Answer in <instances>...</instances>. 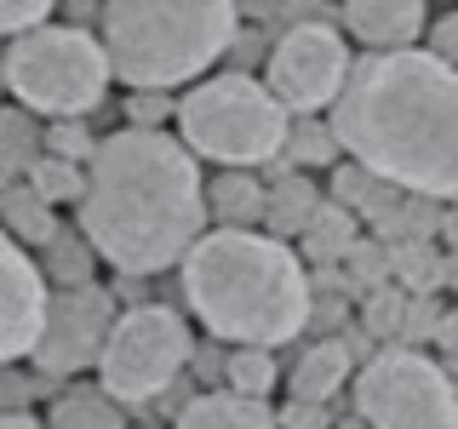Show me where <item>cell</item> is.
I'll use <instances>...</instances> for the list:
<instances>
[{"label":"cell","instance_id":"6da1fadb","mask_svg":"<svg viewBox=\"0 0 458 429\" xmlns=\"http://www.w3.org/2000/svg\"><path fill=\"white\" fill-rule=\"evenodd\" d=\"M327 132L372 183L447 206L458 189V69L424 46L350 57Z\"/></svg>","mask_w":458,"mask_h":429},{"label":"cell","instance_id":"7a4b0ae2","mask_svg":"<svg viewBox=\"0 0 458 429\" xmlns=\"http://www.w3.org/2000/svg\"><path fill=\"white\" fill-rule=\"evenodd\" d=\"M75 206L81 240L126 281H149L183 264V252L207 235L200 161L172 132L121 126L98 138Z\"/></svg>","mask_w":458,"mask_h":429},{"label":"cell","instance_id":"3957f363","mask_svg":"<svg viewBox=\"0 0 458 429\" xmlns=\"http://www.w3.org/2000/svg\"><path fill=\"white\" fill-rule=\"evenodd\" d=\"M183 304L200 315L218 343L235 349H276L310 326L315 286L293 247L258 229H207L183 252Z\"/></svg>","mask_w":458,"mask_h":429},{"label":"cell","instance_id":"277c9868","mask_svg":"<svg viewBox=\"0 0 458 429\" xmlns=\"http://www.w3.org/2000/svg\"><path fill=\"white\" fill-rule=\"evenodd\" d=\"M104 63L109 80H126L132 92H178L183 80H200L241 35V12L224 0H114L104 6Z\"/></svg>","mask_w":458,"mask_h":429},{"label":"cell","instance_id":"5b68a950","mask_svg":"<svg viewBox=\"0 0 458 429\" xmlns=\"http://www.w3.org/2000/svg\"><path fill=\"white\" fill-rule=\"evenodd\" d=\"M172 121H178L172 138L195 161H212L224 172H252V166H269L281 155L293 114L264 92L258 75L229 69V75H207L183 97H172Z\"/></svg>","mask_w":458,"mask_h":429},{"label":"cell","instance_id":"8992f818","mask_svg":"<svg viewBox=\"0 0 458 429\" xmlns=\"http://www.w3.org/2000/svg\"><path fill=\"white\" fill-rule=\"evenodd\" d=\"M0 80L18 97L23 114L52 121H86L109 97V63L92 29L40 23L0 52Z\"/></svg>","mask_w":458,"mask_h":429},{"label":"cell","instance_id":"52a82bcc","mask_svg":"<svg viewBox=\"0 0 458 429\" xmlns=\"http://www.w3.org/2000/svg\"><path fill=\"white\" fill-rule=\"evenodd\" d=\"M195 355L190 321L166 304H126L114 315L104 349H98V390H104L114 407H149L161 400L172 383L183 378Z\"/></svg>","mask_w":458,"mask_h":429},{"label":"cell","instance_id":"ba28073f","mask_svg":"<svg viewBox=\"0 0 458 429\" xmlns=\"http://www.w3.org/2000/svg\"><path fill=\"white\" fill-rule=\"evenodd\" d=\"M355 418L367 429H458L453 372L424 349L384 343L355 372Z\"/></svg>","mask_w":458,"mask_h":429},{"label":"cell","instance_id":"9c48e42d","mask_svg":"<svg viewBox=\"0 0 458 429\" xmlns=\"http://www.w3.org/2000/svg\"><path fill=\"white\" fill-rule=\"evenodd\" d=\"M344 75H350V40L327 18H304V23L281 29L269 57H264V92L276 97L293 121L333 109Z\"/></svg>","mask_w":458,"mask_h":429},{"label":"cell","instance_id":"30bf717a","mask_svg":"<svg viewBox=\"0 0 458 429\" xmlns=\"http://www.w3.org/2000/svg\"><path fill=\"white\" fill-rule=\"evenodd\" d=\"M114 315V292L104 286H75V292H52L47 298V315H40V332H35V349H29V361H35L40 378H75V372L98 366V349H104Z\"/></svg>","mask_w":458,"mask_h":429},{"label":"cell","instance_id":"8fae6325","mask_svg":"<svg viewBox=\"0 0 458 429\" xmlns=\"http://www.w3.org/2000/svg\"><path fill=\"white\" fill-rule=\"evenodd\" d=\"M40 315H47V281L35 257L0 235V366H18L35 349Z\"/></svg>","mask_w":458,"mask_h":429},{"label":"cell","instance_id":"7c38bea8","mask_svg":"<svg viewBox=\"0 0 458 429\" xmlns=\"http://www.w3.org/2000/svg\"><path fill=\"white\" fill-rule=\"evenodd\" d=\"M344 29L338 35H355L367 52H412L424 46V0H350L338 12Z\"/></svg>","mask_w":458,"mask_h":429},{"label":"cell","instance_id":"4fadbf2b","mask_svg":"<svg viewBox=\"0 0 458 429\" xmlns=\"http://www.w3.org/2000/svg\"><path fill=\"white\" fill-rule=\"evenodd\" d=\"M269 172L276 178L264 183V223H258V235H269V240H298V229L310 223V212L321 206V195H315V183L310 178H298V172H286L281 161H269Z\"/></svg>","mask_w":458,"mask_h":429},{"label":"cell","instance_id":"5bb4252c","mask_svg":"<svg viewBox=\"0 0 458 429\" xmlns=\"http://www.w3.org/2000/svg\"><path fill=\"white\" fill-rule=\"evenodd\" d=\"M172 429H276V407L269 400L229 395V390H200L178 407Z\"/></svg>","mask_w":458,"mask_h":429},{"label":"cell","instance_id":"9a60e30c","mask_svg":"<svg viewBox=\"0 0 458 429\" xmlns=\"http://www.w3.org/2000/svg\"><path fill=\"white\" fill-rule=\"evenodd\" d=\"M361 240V223H355V212L333 206V200H321V206L310 212V223L298 229V264H315V269H338L344 252Z\"/></svg>","mask_w":458,"mask_h":429},{"label":"cell","instance_id":"2e32d148","mask_svg":"<svg viewBox=\"0 0 458 429\" xmlns=\"http://www.w3.org/2000/svg\"><path fill=\"white\" fill-rule=\"evenodd\" d=\"M200 206H207V223L218 229H258L264 223V183L252 172H218L212 183H200Z\"/></svg>","mask_w":458,"mask_h":429},{"label":"cell","instance_id":"e0dca14e","mask_svg":"<svg viewBox=\"0 0 458 429\" xmlns=\"http://www.w3.org/2000/svg\"><path fill=\"white\" fill-rule=\"evenodd\" d=\"M350 349H344L338 338H315L304 355H298V366H293V378H286V390H293V400H333L344 383H350Z\"/></svg>","mask_w":458,"mask_h":429},{"label":"cell","instance_id":"ac0fdd59","mask_svg":"<svg viewBox=\"0 0 458 429\" xmlns=\"http://www.w3.org/2000/svg\"><path fill=\"white\" fill-rule=\"evenodd\" d=\"M57 229H64V223H57V212L29 189V183L0 189V235H6L12 247H47Z\"/></svg>","mask_w":458,"mask_h":429},{"label":"cell","instance_id":"d6986e66","mask_svg":"<svg viewBox=\"0 0 458 429\" xmlns=\"http://www.w3.org/2000/svg\"><path fill=\"white\" fill-rule=\"evenodd\" d=\"M35 269H40V281H52L57 292H75V286H98V252L81 240V229H57V235L40 247L35 257Z\"/></svg>","mask_w":458,"mask_h":429},{"label":"cell","instance_id":"ffe728a7","mask_svg":"<svg viewBox=\"0 0 458 429\" xmlns=\"http://www.w3.org/2000/svg\"><path fill=\"white\" fill-rule=\"evenodd\" d=\"M47 429H126V412L98 390V383H64L52 400Z\"/></svg>","mask_w":458,"mask_h":429},{"label":"cell","instance_id":"44dd1931","mask_svg":"<svg viewBox=\"0 0 458 429\" xmlns=\"http://www.w3.org/2000/svg\"><path fill=\"white\" fill-rule=\"evenodd\" d=\"M35 155H40V121L23 109H0V189L23 183Z\"/></svg>","mask_w":458,"mask_h":429},{"label":"cell","instance_id":"7402d4cb","mask_svg":"<svg viewBox=\"0 0 458 429\" xmlns=\"http://www.w3.org/2000/svg\"><path fill=\"white\" fill-rule=\"evenodd\" d=\"M276 161H281L286 172H298V178H310L315 166H333V161H338V143H333V132H327V121L304 114V121L286 126V143H281Z\"/></svg>","mask_w":458,"mask_h":429},{"label":"cell","instance_id":"603a6c76","mask_svg":"<svg viewBox=\"0 0 458 429\" xmlns=\"http://www.w3.org/2000/svg\"><path fill=\"white\" fill-rule=\"evenodd\" d=\"M276 349H224V390L229 395H247V400H264L276 395Z\"/></svg>","mask_w":458,"mask_h":429},{"label":"cell","instance_id":"cb8c5ba5","mask_svg":"<svg viewBox=\"0 0 458 429\" xmlns=\"http://www.w3.org/2000/svg\"><path fill=\"white\" fill-rule=\"evenodd\" d=\"M23 183H29V189H35V195L57 212L64 200H81V189H86V166L57 161V155H35V166L23 172Z\"/></svg>","mask_w":458,"mask_h":429},{"label":"cell","instance_id":"d4e9b609","mask_svg":"<svg viewBox=\"0 0 458 429\" xmlns=\"http://www.w3.org/2000/svg\"><path fill=\"white\" fill-rule=\"evenodd\" d=\"M401 309H407V292L401 286H372L361 292V338L367 343H395L401 338Z\"/></svg>","mask_w":458,"mask_h":429},{"label":"cell","instance_id":"484cf974","mask_svg":"<svg viewBox=\"0 0 458 429\" xmlns=\"http://www.w3.org/2000/svg\"><path fill=\"white\" fill-rule=\"evenodd\" d=\"M344 281L355 286V292H372V286H390V247H384V240H355L350 252H344Z\"/></svg>","mask_w":458,"mask_h":429},{"label":"cell","instance_id":"4316f807","mask_svg":"<svg viewBox=\"0 0 458 429\" xmlns=\"http://www.w3.org/2000/svg\"><path fill=\"white\" fill-rule=\"evenodd\" d=\"M92 149H98V138H92V126H86V121H52V126H40V155H57V161L86 166V161H92Z\"/></svg>","mask_w":458,"mask_h":429},{"label":"cell","instance_id":"83f0119b","mask_svg":"<svg viewBox=\"0 0 458 429\" xmlns=\"http://www.w3.org/2000/svg\"><path fill=\"white\" fill-rule=\"evenodd\" d=\"M47 390V378L40 372H18V366H0V418H12V412H23L29 400Z\"/></svg>","mask_w":458,"mask_h":429},{"label":"cell","instance_id":"f1b7e54d","mask_svg":"<svg viewBox=\"0 0 458 429\" xmlns=\"http://www.w3.org/2000/svg\"><path fill=\"white\" fill-rule=\"evenodd\" d=\"M40 23H52L47 0H0V35L6 40H18V35H29V29H40Z\"/></svg>","mask_w":458,"mask_h":429},{"label":"cell","instance_id":"f546056e","mask_svg":"<svg viewBox=\"0 0 458 429\" xmlns=\"http://www.w3.org/2000/svg\"><path fill=\"white\" fill-rule=\"evenodd\" d=\"M161 121H172L166 92H132L126 97V126H132V132H161Z\"/></svg>","mask_w":458,"mask_h":429},{"label":"cell","instance_id":"4dcf8cb0","mask_svg":"<svg viewBox=\"0 0 458 429\" xmlns=\"http://www.w3.org/2000/svg\"><path fill=\"white\" fill-rule=\"evenodd\" d=\"M372 189H378V183H372L361 166L344 161V166L333 172V195H327V200H333V206H344V212H361V200H367Z\"/></svg>","mask_w":458,"mask_h":429},{"label":"cell","instance_id":"1f68e13d","mask_svg":"<svg viewBox=\"0 0 458 429\" xmlns=\"http://www.w3.org/2000/svg\"><path fill=\"white\" fill-rule=\"evenodd\" d=\"M276 429H333V407H321V400H286Z\"/></svg>","mask_w":458,"mask_h":429},{"label":"cell","instance_id":"d6a6232c","mask_svg":"<svg viewBox=\"0 0 458 429\" xmlns=\"http://www.w3.org/2000/svg\"><path fill=\"white\" fill-rule=\"evenodd\" d=\"M436 63H447L453 69V52H458V12H441L436 29H429V46H424Z\"/></svg>","mask_w":458,"mask_h":429},{"label":"cell","instance_id":"836d02e7","mask_svg":"<svg viewBox=\"0 0 458 429\" xmlns=\"http://www.w3.org/2000/svg\"><path fill=\"white\" fill-rule=\"evenodd\" d=\"M190 366L200 372V378H224V343H207V349H195Z\"/></svg>","mask_w":458,"mask_h":429},{"label":"cell","instance_id":"e575fe53","mask_svg":"<svg viewBox=\"0 0 458 429\" xmlns=\"http://www.w3.org/2000/svg\"><path fill=\"white\" fill-rule=\"evenodd\" d=\"M0 429H47V424L29 418V412H12V418H0Z\"/></svg>","mask_w":458,"mask_h":429},{"label":"cell","instance_id":"d590c367","mask_svg":"<svg viewBox=\"0 0 458 429\" xmlns=\"http://www.w3.org/2000/svg\"><path fill=\"white\" fill-rule=\"evenodd\" d=\"M338 429H367V424H361V418H355V412H350V418H344Z\"/></svg>","mask_w":458,"mask_h":429},{"label":"cell","instance_id":"8d00e7d4","mask_svg":"<svg viewBox=\"0 0 458 429\" xmlns=\"http://www.w3.org/2000/svg\"><path fill=\"white\" fill-rule=\"evenodd\" d=\"M0 92H6V80H0Z\"/></svg>","mask_w":458,"mask_h":429}]
</instances>
